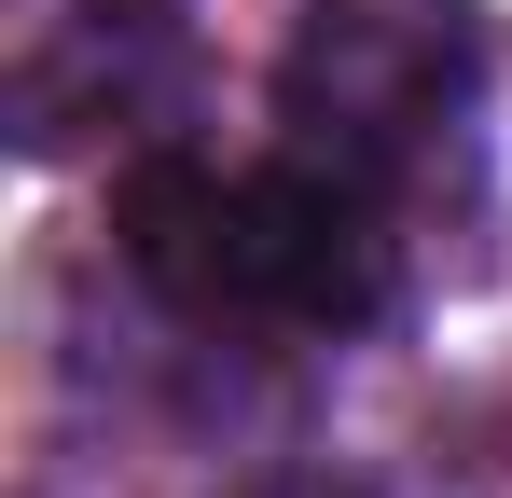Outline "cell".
Segmentation results:
<instances>
[{
    "mask_svg": "<svg viewBox=\"0 0 512 498\" xmlns=\"http://www.w3.org/2000/svg\"><path fill=\"white\" fill-rule=\"evenodd\" d=\"M111 249L180 332H250V346H346L388 319V277H402L388 208L291 139L250 166L139 153L111 194Z\"/></svg>",
    "mask_w": 512,
    "mask_h": 498,
    "instance_id": "cell-1",
    "label": "cell"
},
{
    "mask_svg": "<svg viewBox=\"0 0 512 498\" xmlns=\"http://www.w3.org/2000/svg\"><path fill=\"white\" fill-rule=\"evenodd\" d=\"M291 153L360 180L374 208H416L485 153V28L471 0H305L277 42Z\"/></svg>",
    "mask_w": 512,
    "mask_h": 498,
    "instance_id": "cell-2",
    "label": "cell"
},
{
    "mask_svg": "<svg viewBox=\"0 0 512 498\" xmlns=\"http://www.w3.org/2000/svg\"><path fill=\"white\" fill-rule=\"evenodd\" d=\"M180 0H0V125L28 166L153 139L180 97Z\"/></svg>",
    "mask_w": 512,
    "mask_h": 498,
    "instance_id": "cell-3",
    "label": "cell"
},
{
    "mask_svg": "<svg viewBox=\"0 0 512 498\" xmlns=\"http://www.w3.org/2000/svg\"><path fill=\"white\" fill-rule=\"evenodd\" d=\"M236 498H416V485H388V471H263Z\"/></svg>",
    "mask_w": 512,
    "mask_h": 498,
    "instance_id": "cell-4",
    "label": "cell"
}]
</instances>
